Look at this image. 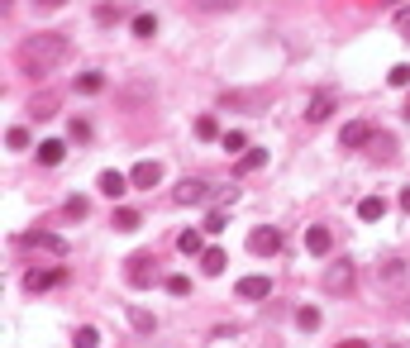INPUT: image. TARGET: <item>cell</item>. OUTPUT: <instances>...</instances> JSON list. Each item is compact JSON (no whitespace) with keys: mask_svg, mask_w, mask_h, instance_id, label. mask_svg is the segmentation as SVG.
<instances>
[{"mask_svg":"<svg viewBox=\"0 0 410 348\" xmlns=\"http://www.w3.org/2000/svg\"><path fill=\"white\" fill-rule=\"evenodd\" d=\"M63 58H67V38L63 33H29V38L19 43V72L33 77V81H43Z\"/></svg>","mask_w":410,"mask_h":348,"instance_id":"6da1fadb","label":"cell"},{"mask_svg":"<svg viewBox=\"0 0 410 348\" xmlns=\"http://www.w3.org/2000/svg\"><path fill=\"white\" fill-rule=\"evenodd\" d=\"M196 139H205V143H210V139H224L220 125H215V115H201V120H196Z\"/></svg>","mask_w":410,"mask_h":348,"instance_id":"603a6c76","label":"cell"},{"mask_svg":"<svg viewBox=\"0 0 410 348\" xmlns=\"http://www.w3.org/2000/svg\"><path fill=\"white\" fill-rule=\"evenodd\" d=\"M100 344V329H95V325H81L77 329V348H95Z\"/></svg>","mask_w":410,"mask_h":348,"instance_id":"83f0119b","label":"cell"},{"mask_svg":"<svg viewBox=\"0 0 410 348\" xmlns=\"http://www.w3.org/2000/svg\"><path fill=\"white\" fill-rule=\"evenodd\" d=\"M120 15H125L120 5H100V10H95V19H100V24H110V19H120Z\"/></svg>","mask_w":410,"mask_h":348,"instance_id":"e575fe53","label":"cell"},{"mask_svg":"<svg viewBox=\"0 0 410 348\" xmlns=\"http://www.w3.org/2000/svg\"><path fill=\"white\" fill-rule=\"evenodd\" d=\"M19 243H24V248H48V253H67V238L48 234V229H33V234H19Z\"/></svg>","mask_w":410,"mask_h":348,"instance_id":"52a82bcc","label":"cell"},{"mask_svg":"<svg viewBox=\"0 0 410 348\" xmlns=\"http://www.w3.org/2000/svg\"><path fill=\"white\" fill-rule=\"evenodd\" d=\"M387 81H391V86H410V67H406V63L391 67V72H387Z\"/></svg>","mask_w":410,"mask_h":348,"instance_id":"d6a6232c","label":"cell"},{"mask_svg":"<svg viewBox=\"0 0 410 348\" xmlns=\"http://www.w3.org/2000/svg\"><path fill=\"white\" fill-rule=\"evenodd\" d=\"M29 115H33V120H48V115H58V95H33V100H29Z\"/></svg>","mask_w":410,"mask_h":348,"instance_id":"d6986e66","label":"cell"},{"mask_svg":"<svg viewBox=\"0 0 410 348\" xmlns=\"http://www.w3.org/2000/svg\"><path fill=\"white\" fill-rule=\"evenodd\" d=\"M238 296H243V301H268L272 277H243V282H238Z\"/></svg>","mask_w":410,"mask_h":348,"instance_id":"8fae6325","label":"cell"},{"mask_svg":"<svg viewBox=\"0 0 410 348\" xmlns=\"http://www.w3.org/2000/svg\"><path fill=\"white\" fill-rule=\"evenodd\" d=\"M377 277H382V286H387V291H401V286L410 282V263H406V258H387Z\"/></svg>","mask_w":410,"mask_h":348,"instance_id":"8992f818","label":"cell"},{"mask_svg":"<svg viewBox=\"0 0 410 348\" xmlns=\"http://www.w3.org/2000/svg\"><path fill=\"white\" fill-rule=\"evenodd\" d=\"M382 215H387V206H382V196H367V201H358V220H367V224H377Z\"/></svg>","mask_w":410,"mask_h":348,"instance_id":"ac0fdd59","label":"cell"},{"mask_svg":"<svg viewBox=\"0 0 410 348\" xmlns=\"http://www.w3.org/2000/svg\"><path fill=\"white\" fill-rule=\"evenodd\" d=\"M224 224H229V215H224V210H210V215H205V234H220Z\"/></svg>","mask_w":410,"mask_h":348,"instance_id":"f546056e","label":"cell"},{"mask_svg":"<svg viewBox=\"0 0 410 348\" xmlns=\"http://www.w3.org/2000/svg\"><path fill=\"white\" fill-rule=\"evenodd\" d=\"M67 139L86 143V139H91V125H86V120H67Z\"/></svg>","mask_w":410,"mask_h":348,"instance_id":"f1b7e54d","label":"cell"},{"mask_svg":"<svg viewBox=\"0 0 410 348\" xmlns=\"http://www.w3.org/2000/svg\"><path fill=\"white\" fill-rule=\"evenodd\" d=\"M67 215H72V220H86V210H91V206H86V196H72V201H67Z\"/></svg>","mask_w":410,"mask_h":348,"instance_id":"1f68e13d","label":"cell"},{"mask_svg":"<svg viewBox=\"0 0 410 348\" xmlns=\"http://www.w3.org/2000/svg\"><path fill=\"white\" fill-rule=\"evenodd\" d=\"M296 325L305 334H315L320 329V310H315V305H296Z\"/></svg>","mask_w":410,"mask_h":348,"instance_id":"44dd1931","label":"cell"},{"mask_svg":"<svg viewBox=\"0 0 410 348\" xmlns=\"http://www.w3.org/2000/svg\"><path fill=\"white\" fill-rule=\"evenodd\" d=\"M224 153H248V139H243V134H238V129H229V134H224Z\"/></svg>","mask_w":410,"mask_h":348,"instance_id":"484cf974","label":"cell"},{"mask_svg":"<svg viewBox=\"0 0 410 348\" xmlns=\"http://www.w3.org/2000/svg\"><path fill=\"white\" fill-rule=\"evenodd\" d=\"M5 143H10V148H15V153H19V148H29V129H10V134H5Z\"/></svg>","mask_w":410,"mask_h":348,"instance_id":"4dcf8cb0","label":"cell"},{"mask_svg":"<svg viewBox=\"0 0 410 348\" xmlns=\"http://www.w3.org/2000/svg\"><path fill=\"white\" fill-rule=\"evenodd\" d=\"M224 263H229V258H224V248H205V253H201V272H205V277H220Z\"/></svg>","mask_w":410,"mask_h":348,"instance_id":"e0dca14e","label":"cell"},{"mask_svg":"<svg viewBox=\"0 0 410 348\" xmlns=\"http://www.w3.org/2000/svg\"><path fill=\"white\" fill-rule=\"evenodd\" d=\"M100 86H105V77H100V72H81V77H77V91H81V95H100Z\"/></svg>","mask_w":410,"mask_h":348,"instance_id":"7402d4cb","label":"cell"},{"mask_svg":"<svg viewBox=\"0 0 410 348\" xmlns=\"http://www.w3.org/2000/svg\"><path fill=\"white\" fill-rule=\"evenodd\" d=\"M406 120H410V100H406Z\"/></svg>","mask_w":410,"mask_h":348,"instance_id":"60d3db41","label":"cell"},{"mask_svg":"<svg viewBox=\"0 0 410 348\" xmlns=\"http://www.w3.org/2000/svg\"><path fill=\"white\" fill-rule=\"evenodd\" d=\"M172 201H177V206H201V201H210V181H205V176H186V181H177Z\"/></svg>","mask_w":410,"mask_h":348,"instance_id":"277c9868","label":"cell"},{"mask_svg":"<svg viewBox=\"0 0 410 348\" xmlns=\"http://www.w3.org/2000/svg\"><path fill=\"white\" fill-rule=\"evenodd\" d=\"M63 158H67V143L63 139H43V143H38V162H43V167H58Z\"/></svg>","mask_w":410,"mask_h":348,"instance_id":"9a60e30c","label":"cell"},{"mask_svg":"<svg viewBox=\"0 0 410 348\" xmlns=\"http://www.w3.org/2000/svg\"><path fill=\"white\" fill-rule=\"evenodd\" d=\"M258 167H268V148H248L238 158V172H258Z\"/></svg>","mask_w":410,"mask_h":348,"instance_id":"ffe728a7","label":"cell"},{"mask_svg":"<svg viewBox=\"0 0 410 348\" xmlns=\"http://www.w3.org/2000/svg\"><path fill=\"white\" fill-rule=\"evenodd\" d=\"M325 291H330V296H344V291H353V263H330V268H325Z\"/></svg>","mask_w":410,"mask_h":348,"instance_id":"5b68a950","label":"cell"},{"mask_svg":"<svg viewBox=\"0 0 410 348\" xmlns=\"http://www.w3.org/2000/svg\"><path fill=\"white\" fill-rule=\"evenodd\" d=\"M248 253H253V258L282 253V229H272V224H258V229L248 234Z\"/></svg>","mask_w":410,"mask_h":348,"instance_id":"3957f363","label":"cell"},{"mask_svg":"<svg viewBox=\"0 0 410 348\" xmlns=\"http://www.w3.org/2000/svg\"><path fill=\"white\" fill-rule=\"evenodd\" d=\"M401 210H410V186H406V191H401Z\"/></svg>","mask_w":410,"mask_h":348,"instance_id":"ab89813d","label":"cell"},{"mask_svg":"<svg viewBox=\"0 0 410 348\" xmlns=\"http://www.w3.org/2000/svg\"><path fill=\"white\" fill-rule=\"evenodd\" d=\"M33 5H38V10H63L67 0H33Z\"/></svg>","mask_w":410,"mask_h":348,"instance_id":"74e56055","label":"cell"},{"mask_svg":"<svg viewBox=\"0 0 410 348\" xmlns=\"http://www.w3.org/2000/svg\"><path fill=\"white\" fill-rule=\"evenodd\" d=\"M363 143H372V125H367V120L344 125V148H363Z\"/></svg>","mask_w":410,"mask_h":348,"instance_id":"5bb4252c","label":"cell"},{"mask_svg":"<svg viewBox=\"0 0 410 348\" xmlns=\"http://www.w3.org/2000/svg\"><path fill=\"white\" fill-rule=\"evenodd\" d=\"M305 248H310L315 258H325L334 248V234L325 229V224H310V229H305Z\"/></svg>","mask_w":410,"mask_h":348,"instance_id":"7c38bea8","label":"cell"},{"mask_svg":"<svg viewBox=\"0 0 410 348\" xmlns=\"http://www.w3.org/2000/svg\"><path fill=\"white\" fill-rule=\"evenodd\" d=\"M95 186H100V196H110V201H115V196H125V191H129V176L125 172H100Z\"/></svg>","mask_w":410,"mask_h":348,"instance_id":"2e32d148","label":"cell"},{"mask_svg":"<svg viewBox=\"0 0 410 348\" xmlns=\"http://www.w3.org/2000/svg\"><path fill=\"white\" fill-rule=\"evenodd\" d=\"M158 33V15H134V38H153Z\"/></svg>","mask_w":410,"mask_h":348,"instance_id":"cb8c5ba5","label":"cell"},{"mask_svg":"<svg viewBox=\"0 0 410 348\" xmlns=\"http://www.w3.org/2000/svg\"><path fill=\"white\" fill-rule=\"evenodd\" d=\"M129 181H134L139 191H153V186L162 181V167H158V162H134V172H129Z\"/></svg>","mask_w":410,"mask_h":348,"instance_id":"9c48e42d","label":"cell"},{"mask_svg":"<svg viewBox=\"0 0 410 348\" xmlns=\"http://www.w3.org/2000/svg\"><path fill=\"white\" fill-rule=\"evenodd\" d=\"M167 291H172V296H186V291H191V277H167Z\"/></svg>","mask_w":410,"mask_h":348,"instance_id":"836d02e7","label":"cell"},{"mask_svg":"<svg viewBox=\"0 0 410 348\" xmlns=\"http://www.w3.org/2000/svg\"><path fill=\"white\" fill-rule=\"evenodd\" d=\"M191 5H201V10H234V0H191Z\"/></svg>","mask_w":410,"mask_h":348,"instance_id":"d590c367","label":"cell"},{"mask_svg":"<svg viewBox=\"0 0 410 348\" xmlns=\"http://www.w3.org/2000/svg\"><path fill=\"white\" fill-rule=\"evenodd\" d=\"M334 348H367L363 339H344V344H334Z\"/></svg>","mask_w":410,"mask_h":348,"instance_id":"f35d334b","label":"cell"},{"mask_svg":"<svg viewBox=\"0 0 410 348\" xmlns=\"http://www.w3.org/2000/svg\"><path fill=\"white\" fill-rule=\"evenodd\" d=\"M396 33H401V38H410V5L396 15Z\"/></svg>","mask_w":410,"mask_h":348,"instance_id":"8d00e7d4","label":"cell"},{"mask_svg":"<svg viewBox=\"0 0 410 348\" xmlns=\"http://www.w3.org/2000/svg\"><path fill=\"white\" fill-rule=\"evenodd\" d=\"M177 248L186 258H201L205 253V229H182V234H177Z\"/></svg>","mask_w":410,"mask_h":348,"instance_id":"4fadbf2b","label":"cell"},{"mask_svg":"<svg viewBox=\"0 0 410 348\" xmlns=\"http://www.w3.org/2000/svg\"><path fill=\"white\" fill-rule=\"evenodd\" d=\"M115 229H139V210L120 206V210H115Z\"/></svg>","mask_w":410,"mask_h":348,"instance_id":"4316f807","label":"cell"},{"mask_svg":"<svg viewBox=\"0 0 410 348\" xmlns=\"http://www.w3.org/2000/svg\"><path fill=\"white\" fill-rule=\"evenodd\" d=\"M153 277H158V253H134V258L125 263V282L134 286V291L153 286Z\"/></svg>","mask_w":410,"mask_h":348,"instance_id":"7a4b0ae2","label":"cell"},{"mask_svg":"<svg viewBox=\"0 0 410 348\" xmlns=\"http://www.w3.org/2000/svg\"><path fill=\"white\" fill-rule=\"evenodd\" d=\"M330 115H334V91H315V95H310V105H305V120L320 125V120H330Z\"/></svg>","mask_w":410,"mask_h":348,"instance_id":"30bf717a","label":"cell"},{"mask_svg":"<svg viewBox=\"0 0 410 348\" xmlns=\"http://www.w3.org/2000/svg\"><path fill=\"white\" fill-rule=\"evenodd\" d=\"M63 282V268H33L24 272V291H48V286Z\"/></svg>","mask_w":410,"mask_h":348,"instance_id":"ba28073f","label":"cell"},{"mask_svg":"<svg viewBox=\"0 0 410 348\" xmlns=\"http://www.w3.org/2000/svg\"><path fill=\"white\" fill-rule=\"evenodd\" d=\"M129 325H134L139 334H153V329H158V320L148 315V310H129Z\"/></svg>","mask_w":410,"mask_h":348,"instance_id":"d4e9b609","label":"cell"}]
</instances>
